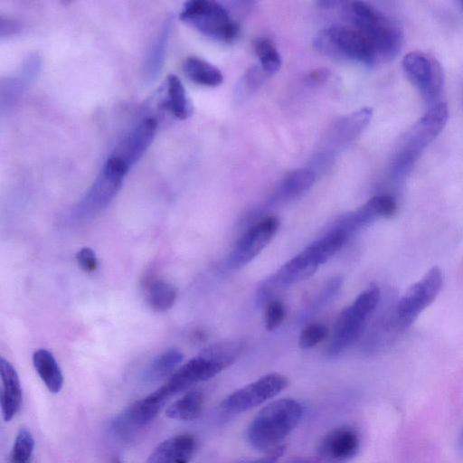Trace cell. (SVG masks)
<instances>
[{"label": "cell", "instance_id": "obj_36", "mask_svg": "<svg viewBox=\"0 0 463 463\" xmlns=\"http://www.w3.org/2000/svg\"><path fill=\"white\" fill-rule=\"evenodd\" d=\"M328 76V71L325 69H319V70H316L314 71L313 72H311L308 77H307V80L308 81H311V82H321L323 80H325Z\"/></svg>", "mask_w": 463, "mask_h": 463}, {"label": "cell", "instance_id": "obj_1", "mask_svg": "<svg viewBox=\"0 0 463 463\" xmlns=\"http://www.w3.org/2000/svg\"><path fill=\"white\" fill-rule=\"evenodd\" d=\"M449 118L445 102L430 107L399 140L391 159L390 173L395 181L403 180L425 150L440 134Z\"/></svg>", "mask_w": 463, "mask_h": 463}, {"label": "cell", "instance_id": "obj_29", "mask_svg": "<svg viewBox=\"0 0 463 463\" xmlns=\"http://www.w3.org/2000/svg\"><path fill=\"white\" fill-rule=\"evenodd\" d=\"M342 282L343 279L340 276H335L328 279L309 302L304 311V317L313 316L326 306L338 293Z\"/></svg>", "mask_w": 463, "mask_h": 463}, {"label": "cell", "instance_id": "obj_17", "mask_svg": "<svg viewBox=\"0 0 463 463\" xmlns=\"http://www.w3.org/2000/svg\"><path fill=\"white\" fill-rule=\"evenodd\" d=\"M195 448L196 440L194 436L177 434L159 443L146 463H189Z\"/></svg>", "mask_w": 463, "mask_h": 463}, {"label": "cell", "instance_id": "obj_5", "mask_svg": "<svg viewBox=\"0 0 463 463\" xmlns=\"http://www.w3.org/2000/svg\"><path fill=\"white\" fill-rule=\"evenodd\" d=\"M313 44L322 54L373 65L379 62L373 45L355 27L334 25L319 31Z\"/></svg>", "mask_w": 463, "mask_h": 463}, {"label": "cell", "instance_id": "obj_41", "mask_svg": "<svg viewBox=\"0 0 463 463\" xmlns=\"http://www.w3.org/2000/svg\"><path fill=\"white\" fill-rule=\"evenodd\" d=\"M462 4H463V2H462Z\"/></svg>", "mask_w": 463, "mask_h": 463}, {"label": "cell", "instance_id": "obj_26", "mask_svg": "<svg viewBox=\"0 0 463 463\" xmlns=\"http://www.w3.org/2000/svg\"><path fill=\"white\" fill-rule=\"evenodd\" d=\"M203 405V394L200 391H190L165 411V415L177 420H193L199 417Z\"/></svg>", "mask_w": 463, "mask_h": 463}, {"label": "cell", "instance_id": "obj_28", "mask_svg": "<svg viewBox=\"0 0 463 463\" xmlns=\"http://www.w3.org/2000/svg\"><path fill=\"white\" fill-rule=\"evenodd\" d=\"M260 66L268 76L276 73L281 66V57L270 40L264 37L257 38L253 43Z\"/></svg>", "mask_w": 463, "mask_h": 463}, {"label": "cell", "instance_id": "obj_38", "mask_svg": "<svg viewBox=\"0 0 463 463\" xmlns=\"http://www.w3.org/2000/svg\"><path fill=\"white\" fill-rule=\"evenodd\" d=\"M288 463H315V462L313 460H311L310 458H298L293 459L292 461H290Z\"/></svg>", "mask_w": 463, "mask_h": 463}, {"label": "cell", "instance_id": "obj_13", "mask_svg": "<svg viewBox=\"0 0 463 463\" xmlns=\"http://www.w3.org/2000/svg\"><path fill=\"white\" fill-rule=\"evenodd\" d=\"M396 209V201L392 196L377 195L356 210L340 216L332 229L343 232L349 238L352 234L367 227L376 220L391 217L394 214Z\"/></svg>", "mask_w": 463, "mask_h": 463}, {"label": "cell", "instance_id": "obj_22", "mask_svg": "<svg viewBox=\"0 0 463 463\" xmlns=\"http://www.w3.org/2000/svg\"><path fill=\"white\" fill-rule=\"evenodd\" d=\"M165 87L166 97L163 102L165 109L178 119H185L190 117L192 105L179 77L175 74L168 75Z\"/></svg>", "mask_w": 463, "mask_h": 463}, {"label": "cell", "instance_id": "obj_31", "mask_svg": "<svg viewBox=\"0 0 463 463\" xmlns=\"http://www.w3.org/2000/svg\"><path fill=\"white\" fill-rule=\"evenodd\" d=\"M267 77L268 75L260 65L250 67L236 86V98L239 100L247 99L257 90Z\"/></svg>", "mask_w": 463, "mask_h": 463}, {"label": "cell", "instance_id": "obj_3", "mask_svg": "<svg viewBox=\"0 0 463 463\" xmlns=\"http://www.w3.org/2000/svg\"><path fill=\"white\" fill-rule=\"evenodd\" d=\"M349 14L354 27L373 45L379 62L397 56L402 46L403 33L392 17L363 1L353 2Z\"/></svg>", "mask_w": 463, "mask_h": 463}, {"label": "cell", "instance_id": "obj_9", "mask_svg": "<svg viewBox=\"0 0 463 463\" xmlns=\"http://www.w3.org/2000/svg\"><path fill=\"white\" fill-rule=\"evenodd\" d=\"M402 66L409 81L430 108L440 102L445 73L435 57L422 52H411L403 57Z\"/></svg>", "mask_w": 463, "mask_h": 463}, {"label": "cell", "instance_id": "obj_7", "mask_svg": "<svg viewBox=\"0 0 463 463\" xmlns=\"http://www.w3.org/2000/svg\"><path fill=\"white\" fill-rule=\"evenodd\" d=\"M442 283V272L435 266L410 286L390 313L398 334L408 329L420 314L435 300Z\"/></svg>", "mask_w": 463, "mask_h": 463}, {"label": "cell", "instance_id": "obj_32", "mask_svg": "<svg viewBox=\"0 0 463 463\" xmlns=\"http://www.w3.org/2000/svg\"><path fill=\"white\" fill-rule=\"evenodd\" d=\"M327 335L328 329L326 326L318 323L309 324L301 331L298 338V345L302 349L312 348L324 341Z\"/></svg>", "mask_w": 463, "mask_h": 463}, {"label": "cell", "instance_id": "obj_16", "mask_svg": "<svg viewBox=\"0 0 463 463\" xmlns=\"http://www.w3.org/2000/svg\"><path fill=\"white\" fill-rule=\"evenodd\" d=\"M315 174L310 169H298L288 174L277 185L264 208L282 206L304 195L313 185Z\"/></svg>", "mask_w": 463, "mask_h": 463}, {"label": "cell", "instance_id": "obj_35", "mask_svg": "<svg viewBox=\"0 0 463 463\" xmlns=\"http://www.w3.org/2000/svg\"><path fill=\"white\" fill-rule=\"evenodd\" d=\"M285 450L286 446L279 445L273 449L269 450L268 453L262 458L242 463H277L283 456Z\"/></svg>", "mask_w": 463, "mask_h": 463}, {"label": "cell", "instance_id": "obj_39", "mask_svg": "<svg viewBox=\"0 0 463 463\" xmlns=\"http://www.w3.org/2000/svg\"><path fill=\"white\" fill-rule=\"evenodd\" d=\"M109 463H123V460L119 456L116 455L111 458Z\"/></svg>", "mask_w": 463, "mask_h": 463}, {"label": "cell", "instance_id": "obj_25", "mask_svg": "<svg viewBox=\"0 0 463 463\" xmlns=\"http://www.w3.org/2000/svg\"><path fill=\"white\" fill-rule=\"evenodd\" d=\"M171 22V20H166L148 51L144 65V73L146 79L149 81L156 79L163 68Z\"/></svg>", "mask_w": 463, "mask_h": 463}, {"label": "cell", "instance_id": "obj_10", "mask_svg": "<svg viewBox=\"0 0 463 463\" xmlns=\"http://www.w3.org/2000/svg\"><path fill=\"white\" fill-rule=\"evenodd\" d=\"M288 383V379L283 374L268 373L226 396L220 407L229 413L247 411L277 396Z\"/></svg>", "mask_w": 463, "mask_h": 463}, {"label": "cell", "instance_id": "obj_21", "mask_svg": "<svg viewBox=\"0 0 463 463\" xmlns=\"http://www.w3.org/2000/svg\"><path fill=\"white\" fill-rule=\"evenodd\" d=\"M182 68L184 75L198 85L216 87L223 81V76L218 68L196 56L187 57Z\"/></svg>", "mask_w": 463, "mask_h": 463}, {"label": "cell", "instance_id": "obj_20", "mask_svg": "<svg viewBox=\"0 0 463 463\" xmlns=\"http://www.w3.org/2000/svg\"><path fill=\"white\" fill-rule=\"evenodd\" d=\"M33 364L46 388L52 393H58L63 385V375L52 352L45 348L35 350Z\"/></svg>", "mask_w": 463, "mask_h": 463}, {"label": "cell", "instance_id": "obj_12", "mask_svg": "<svg viewBox=\"0 0 463 463\" xmlns=\"http://www.w3.org/2000/svg\"><path fill=\"white\" fill-rule=\"evenodd\" d=\"M222 370L219 364L199 354L177 369L155 392L166 403L170 397L214 377Z\"/></svg>", "mask_w": 463, "mask_h": 463}, {"label": "cell", "instance_id": "obj_11", "mask_svg": "<svg viewBox=\"0 0 463 463\" xmlns=\"http://www.w3.org/2000/svg\"><path fill=\"white\" fill-rule=\"evenodd\" d=\"M279 227L273 215L260 218L238 240L227 259V267L239 269L250 262L269 243Z\"/></svg>", "mask_w": 463, "mask_h": 463}, {"label": "cell", "instance_id": "obj_15", "mask_svg": "<svg viewBox=\"0 0 463 463\" xmlns=\"http://www.w3.org/2000/svg\"><path fill=\"white\" fill-rule=\"evenodd\" d=\"M360 439L351 427L342 426L329 431L321 440L320 456L331 462H344L353 458L358 452Z\"/></svg>", "mask_w": 463, "mask_h": 463}, {"label": "cell", "instance_id": "obj_34", "mask_svg": "<svg viewBox=\"0 0 463 463\" xmlns=\"http://www.w3.org/2000/svg\"><path fill=\"white\" fill-rule=\"evenodd\" d=\"M76 260L79 266L85 272H93L98 268V259L95 251L91 248L84 247L79 250L76 254Z\"/></svg>", "mask_w": 463, "mask_h": 463}, {"label": "cell", "instance_id": "obj_14", "mask_svg": "<svg viewBox=\"0 0 463 463\" xmlns=\"http://www.w3.org/2000/svg\"><path fill=\"white\" fill-rule=\"evenodd\" d=\"M156 128V118L142 119L122 138L111 155L122 159L131 168L153 142Z\"/></svg>", "mask_w": 463, "mask_h": 463}, {"label": "cell", "instance_id": "obj_27", "mask_svg": "<svg viewBox=\"0 0 463 463\" xmlns=\"http://www.w3.org/2000/svg\"><path fill=\"white\" fill-rule=\"evenodd\" d=\"M146 300L156 311L170 309L177 298L176 288L164 279H153L146 287Z\"/></svg>", "mask_w": 463, "mask_h": 463}, {"label": "cell", "instance_id": "obj_8", "mask_svg": "<svg viewBox=\"0 0 463 463\" xmlns=\"http://www.w3.org/2000/svg\"><path fill=\"white\" fill-rule=\"evenodd\" d=\"M129 169L122 159L110 155L78 203L76 213L80 216H90L105 209L119 192Z\"/></svg>", "mask_w": 463, "mask_h": 463}, {"label": "cell", "instance_id": "obj_6", "mask_svg": "<svg viewBox=\"0 0 463 463\" xmlns=\"http://www.w3.org/2000/svg\"><path fill=\"white\" fill-rule=\"evenodd\" d=\"M180 19L212 39L231 42L239 33V25L222 4L210 0L184 3Z\"/></svg>", "mask_w": 463, "mask_h": 463}, {"label": "cell", "instance_id": "obj_2", "mask_svg": "<svg viewBox=\"0 0 463 463\" xmlns=\"http://www.w3.org/2000/svg\"><path fill=\"white\" fill-rule=\"evenodd\" d=\"M303 414L302 405L293 399H279L265 406L248 426L246 437L252 448L269 451L296 428Z\"/></svg>", "mask_w": 463, "mask_h": 463}, {"label": "cell", "instance_id": "obj_4", "mask_svg": "<svg viewBox=\"0 0 463 463\" xmlns=\"http://www.w3.org/2000/svg\"><path fill=\"white\" fill-rule=\"evenodd\" d=\"M381 298L377 285L372 284L362 291L339 314L330 343L326 348L329 356H336L362 336L367 321L375 311Z\"/></svg>", "mask_w": 463, "mask_h": 463}, {"label": "cell", "instance_id": "obj_24", "mask_svg": "<svg viewBox=\"0 0 463 463\" xmlns=\"http://www.w3.org/2000/svg\"><path fill=\"white\" fill-rule=\"evenodd\" d=\"M184 355L178 349L172 348L157 355L146 367L143 373L146 383H155L165 378L175 371L182 362Z\"/></svg>", "mask_w": 463, "mask_h": 463}, {"label": "cell", "instance_id": "obj_18", "mask_svg": "<svg viewBox=\"0 0 463 463\" xmlns=\"http://www.w3.org/2000/svg\"><path fill=\"white\" fill-rule=\"evenodd\" d=\"M1 409L5 421L11 420L22 405V387L18 373L13 364L5 358L0 360Z\"/></svg>", "mask_w": 463, "mask_h": 463}, {"label": "cell", "instance_id": "obj_30", "mask_svg": "<svg viewBox=\"0 0 463 463\" xmlns=\"http://www.w3.org/2000/svg\"><path fill=\"white\" fill-rule=\"evenodd\" d=\"M34 449V439L27 428H21L16 434L11 451V463H28Z\"/></svg>", "mask_w": 463, "mask_h": 463}, {"label": "cell", "instance_id": "obj_19", "mask_svg": "<svg viewBox=\"0 0 463 463\" xmlns=\"http://www.w3.org/2000/svg\"><path fill=\"white\" fill-rule=\"evenodd\" d=\"M372 116L373 109L365 107L344 117L332 128L330 139L337 145L354 140L367 127Z\"/></svg>", "mask_w": 463, "mask_h": 463}, {"label": "cell", "instance_id": "obj_37", "mask_svg": "<svg viewBox=\"0 0 463 463\" xmlns=\"http://www.w3.org/2000/svg\"><path fill=\"white\" fill-rule=\"evenodd\" d=\"M319 5L323 8H332L334 5H337L339 2L337 1H320Z\"/></svg>", "mask_w": 463, "mask_h": 463}, {"label": "cell", "instance_id": "obj_33", "mask_svg": "<svg viewBox=\"0 0 463 463\" xmlns=\"http://www.w3.org/2000/svg\"><path fill=\"white\" fill-rule=\"evenodd\" d=\"M286 317V308L283 303L278 299H271L266 303L264 322L268 331L277 329Z\"/></svg>", "mask_w": 463, "mask_h": 463}, {"label": "cell", "instance_id": "obj_40", "mask_svg": "<svg viewBox=\"0 0 463 463\" xmlns=\"http://www.w3.org/2000/svg\"><path fill=\"white\" fill-rule=\"evenodd\" d=\"M460 443L463 446V432H462L461 437H460Z\"/></svg>", "mask_w": 463, "mask_h": 463}, {"label": "cell", "instance_id": "obj_23", "mask_svg": "<svg viewBox=\"0 0 463 463\" xmlns=\"http://www.w3.org/2000/svg\"><path fill=\"white\" fill-rule=\"evenodd\" d=\"M246 343L241 338H231L212 344L201 354L219 364L223 369L232 365L242 354Z\"/></svg>", "mask_w": 463, "mask_h": 463}]
</instances>
